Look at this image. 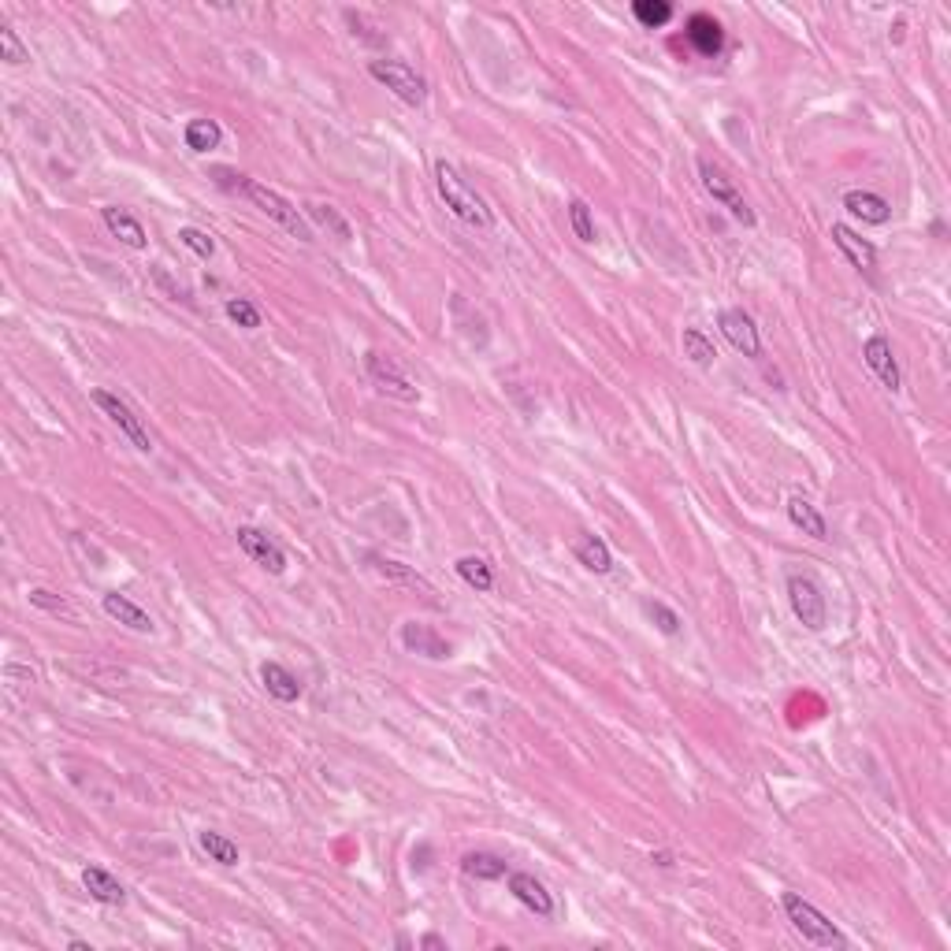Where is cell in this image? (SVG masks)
<instances>
[{
  "label": "cell",
  "instance_id": "1",
  "mask_svg": "<svg viewBox=\"0 0 951 951\" xmlns=\"http://www.w3.org/2000/svg\"><path fill=\"white\" fill-rule=\"evenodd\" d=\"M435 186H439V197H443L446 209L454 212L457 220L472 223V227H480V231H491V227H495V216L487 209V201L457 175L454 164H446V160L435 164Z\"/></svg>",
  "mask_w": 951,
  "mask_h": 951
},
{
  "label": "cell",
  "instance_id": "2",
  "mask_svg": "<svg viewBox=\"0 0 951 951\" xmlns=\"http://www.w3.org/2000/svg\"><path fill=\"white\" fill-rule=\"evenodd\" d=\"M781 903H784V914H788L792 929L807 940V944H814V948H844L847 944V937L836 929L833 918H825V914H821L810 899L799 896V892H784Z\"/></svg>",
  "mask_w": 951,
  "mask_h": 951
},
{
  "label": "cell",
  "instance_id": "3",
  "mask_svg": "<svg viewBox=\"0 0 951 951\" xmlns=\"http://www.w3.org/2000/svg\"><path fill=\"white\" fill-rule=\"evenodd\" d=\"M242 194H246L249 201H253V205H257V209L268 216V220L279 223L287 235H294L298 242H316V231H313V223H309V216H305V212H298V205H290V201L279 194V190L257 183V179H246Z\"/></svg>",
  "mask_w": 951,
  "mask_h": 951
},
{
  "label": "cell",
  "instance_id": "4",
  "mask_svg": "<svg viewBox=\"0 0 951 951\" xmlns=\"http://www.w3.org/2000/svg\"><path fill=\"white\" fill-rule=\"evenodd\" d=\"M368 75H372L379 86H387L405 105L420 108L428 101V82H424V75H417V67H409L405 60H372V64H368Z\"/></svg>",
  "mask_w": 951,
  "mask_h": 951
},
{
  "label": "cell",
  "instance_id": "5",
  "mask_svg": "<svg viewBox=\"0 0 951 951\" xmlns=\"http://www.w3.org/2000/svg\"><path fill=\"white\" fill-rule=\"evenodd\" d=\"M365 372H368V379L376 383L379 394H387V398H394V402H405V405H417L420 402V387L409 376H405L402 365L394 361L391 353L368 350L365 353Z\"/></svg>",
  "mask_w": 951,
  "mask_h": 951
},
{
  "label": "cell",
  "instance_id": "6",
  "mask_svg": "<svg viewBox=\"0 0 951 951\" xmlns=\"http://www.w3.org/2000/svg\"><path fill=\"white\" fill-rule=\"evenodd\" d=\"M788 602H792V613L799 617V625L810 628V632H821L829 625V599L814 576L807 573H792L788 576Z\"/></svg>",
  "mask_w": 951,
  "mask_h": 951
},
{
  "label": "cell",
  "instance_id": "7",
  "mask_svg": "<svg viewBox=\"0 0 951 951\" xmlns=\"http://www.w3.org/2000/svg\"><path fill=\"white\" fill-rule=\"evenodd\" d=\"M699 179H703V190H706V194L714 197L717 205H721V209L729 212L732 220L743 223V227H755V223H758L755 209H751V205L743 201V194H740V190H736V183H732V179H729V175H725V171L717 168L714 160L699 157Z\"/></svg>",
  "mask_w": 951,
  "mask_h": 951
},
{
  "label": "cell",
  "instance_id": "8",
  "mask_svg": "<svg viewBox=\"0 0 951 951\" xmlns=\"http://www.w3.org/2000/svg\"><path fill=\"white\" fill-rule=\"evenodd\" d=\"M90 402L105 413L112 424L119 428V435L123 439H131V446L134 450H142V454H153V439H149V431H145V424H142V417H134V409L119 394H112V391H90Z\"/></svg>",
  "mask_w": 951,
  "mask_h": 951
},
{
  "label": "cell",
  "instance_id": "9",
  "mask_svg": "<svg viewBox=\"0 0 951 951\" xmlns=\"http://www.w3.org/2000/svg\"><path fill=\"white\" fill-rule=\"evenodd\" d=\"M235 535H238V550H242L249 561H257L264 573H272V576L287 573V550L279 547L268 532H261V528H238Z\"/></svg>",
  "mask_w": 951,
  "mask_h": 951
},
{
  "label": "cell",
  "instance_id": "10",
  "mask_svg": "<svg viewBox=\"0 0 951 951\" xmlns=\"http://www.w3.org/2000/svg\"><path fill=\"white\" fill-rule=\"evenodd\" d=\"M717 327L721 335L729 339V346L743 357H762V335H758L755 320L743 313V309H725L717 316Z\"/></svg>",
  "mask_w": 951,
  "mask_h": 951
},
{
  "label": "cell",
  "instance_id": "11",
  "mask_svg": "<svg viewBox=\"0 0 951 951\" xmlns=\"http://www.w3.org/2000/svg\"><path fill=\"white\" fill-rule=\"evenodd\" d=\"M862 361H866V368H870L873 376L881 379L885 391H892V394L899 391L903 376H899L896 353H892V342H888L885 335H870V339L862 342Z\"/></svg>",
  "mask_w": 951,
  "mask_h": 951
},
{
  "label": "cell",
  "instance_id": "12",
  "mask_svg": "<svg viewBox=\"0 0 951 951\" xmlns=\"http://www.w3.org/2000/svg\"><path fill=\"white\" fill-rule=\"evenodd\" d=\"M402 647L409 654H420V658H431V662H446V658H454V647L446 643L435 628L428 625H417V621H409V625H402Z\"/></svg>",
  "mask_w": 951,
  "mask_h": 951
},
{
  "label": "cell",
  "instance_id": "13",
  "mask_svg": "<svg viewBox=\"0 0 951 951\" xmlns=\"http://www.w3.org/2000/svg\"><path fill=\"white\" fill-rule=\"evenodd\" d=\"M684 34H688L691 49L699 56H706V60H714V56H721V49H725V27L717 23L714 15H691L688 27H684Z\"/></svg>",
  "mask_w": 951,
  "mask_h": 951
},
{
  "label": "cell",
  "instance_id": "14",
  "mask_svg": "<svg viewBox=\"0 0 951 951\" xmlns=\"http://www.w3.org/2000/svg\"><path fill=\"white\" fill-rule=\"evenodd\" d=\"M509 892L521 899L524 907L539 918H554V896L547 892V885L532 877V873H509Z\"/></svg>",
  "mask_w": 951,
  "mask_h": 951
},
{
  "label": "cell",
  "instance_id": "15",
  "mask_svg": "<svg viewBox=\"0 0 951 951\" xmlns=\"http://www.w3.org/2000/svg\"><path fill=\"white\" fill-rule=\"evenodd\" d=\"M101 606H105V613L112 617V621H119V625H127L131 632H142V636H149L153 632V617L138 606V602L131 599V595H119V591H108L105 599H101Z\"/></svg>",
  "mask_w": 951,
  "mask_h": 951
},
{
  "label": "cell",
  "instance_id": "16",
  "mask_svg": "<svg viewBox=\"0 0 951 951\" xmlns=\"http://www.w3.org/2000/svg\"><path fill=\"white\" fill-rule=\"evenodd\" d=\"M833 242L840 246V253H844L847 261L855 264L859 272L873 275L877 272V249H873V242H866V238H859L851 227H844V223H833Z\"/></svg>",
  "mask_w": 951,
  "mask_h": 951
},
{
  "label": "cell",
  "instance_id": "17",
  "mask_svg": "<svg viewBox=\"0 0 951 951\" xmlns=\"http://www.w3.org/2000/svg\"><path fill=\"white\" fill-rule=\"evenodd\" d=\"M844 209L855 216V220L870 223V227H881V223L892 220V205H888L881 194H873V190H851V194H844Z\"/></svg>",
  "mask_w": 951,
  "mask_h": 951
},
{
  "label": "cell",
  "instance_id": "18",
  "mask_svg": "<svg viewBox=\"0 0 951 951\" xmlns=\"http://www.w3.org/2000/svg\"><path fill=\"white\" fill-rule=\"evenodd\" d=\"M101 220H105V227L112 231V238H119V242H123L127 249H145V246H149L145 227L134 220L127 209H119V205H105V209H101Z\"/></svg>",
  "mask_w": 951,
  "mask_h": 951
},
{
  "label": "cell",
  "instance_id": "19",
  "mask_svg": "<svg viewBox=\"0 0 951 951\" xmlns=\"http://www.w3.org/2000/svg\"><path fill=\"white\" fill-rule=\"evenodd\" d=\"M82 885H86V892H90L97 903H105V907H123V903H127V888L119 885L105 866H86V870H82Z\"/></svg>",
  "mask_w": 951,
  "mask_h": 951
},
{
  "label": "cell",
  "instance_id": "20",
  "mask_svg": "<svg viewBox=\"0 0 951 951\" xmlns=\"http://www.w3.org/2000/svg\"><path fill=\"white\" fill-rule=\"evenodd\" d=\"M261 684H264V691H268L272 699H279V703H298V699H301V680L290 673L287 665L264 662L261 665Z\"/></svg>",
  "mask_w": 951,
  "mask_h": 951
},
{
  "label": "cell",
  "instance_id": "21",
  "mask_svg": "<svg viewBox=\"0 0 951 951\" xmlns=\"http://www.w3.org/2000/svg\"><path fill=\"white\" fill-rule=\"evenodd\" d=\"M788 521L799 528L803 535H810V539H829V521L821 517V509L814 506V502H807V498H788Z\"/></svg>",
  "mask_w": 951,
  "mask_h": 951
},
{
  "label": "cell",
  "instance_id": "22",
  "mask_svg": "<svg viewBox=\"0 0 951 951\" xmlns=\"http://www.w3.org/2000/svg\"><path fill=\"white\" fill-rule=\"evenodd\" d=\"M573 554H576V561L584 565L587 573L606 576L613 569V554H610V547L602 543L599 535H580V539L573 543Z\"/></svg>",
  "mask_w": 951,
  "mask_h": 951
},
{
  "label": "cell",
  "instance_id": "23",
  "mask_svg": "<svg viewBox=\"0 0 951 951\" xmlns=\"http://www.w3.org/2000/svg\"><path fill=\"white\" fill-rule=\"evenodd\" d=\"M197 847H201L212 862H220V866H238V862H242V851H238L235 840L216 833V829H201V833H197Z\"/></svg>",
  "mask_w": 951,
  "mask_h": 951
},
{
  "label": "cell",
  "instance_id": "24",
  "mask_svg": "<svg viewBox=\"0 0 951 951\" xmlns=\"http://www.w3.org/2000/svg\"><path fill=\"white\" fill-rule=\"evenodd\" d=\"M186 145L194 149V153H212V149H220L223 142V131L216 119H190L183 131Z\"/></svg>",
  "mask_w": 951,
  "mask_h": 951
},
{
  "label": "cell",
  "instance_id": "25",
  "mask_svg": "<svg viewBox=\"0 0 951 951\" xmlns=\"http://www.w3.org/2000/svg\"><path fill=\"white\" fill-rule=\"evenodd\" d=\"M461 870L476 881H498V877H506V859H498L491 851H469L461 859Z\"/></svg>",
  "mask_w": 951,
  "mask_h": 951
},
{
  "label": "cell",
  "instance_id": "26",
  "mask_svg": "<svg viewBox=\"0 0 951 951\" xmlns=\"http://www.w3.org/2000/svg\"><path fill=\"white\" fill-rule=\"evenodd\" d=\"M680 346H684V357H691L699 368H714L717 361V350L714 342L706 339L699 327H684V335H680Z\"/></svg>",
  "mask_w": 951,
  "mask_h": 951
},
{
  "label": "cell",
  "instance_id": "27",
  "mask_svg": "<svg viewBox=\"0 0 951 951\" xmlns=\"http://www.w3.org/2000/svg\"><path fill=\"white\" fill-rule=\"evenodd\" d=\"M368 561H372V569H376L379 576H387V580H398V584H409V587H420V591H431L428 580H424L420 573H413L409 565H402V561L379 558V554H368Z\"/></svg>",
  "mask_w": 951,
  "mask_h": 951
},
{
  "label": "cell",
  "instance_id": "28",
  "mask_svg": "<svg viewBox=\"0 0 951 951\" xmlns=\"http://www.w3.org/2000/svg\"><path fill=\"white\" fill-rule=\"evenodd\" d=\"M454 569H457V576H461V580H465L472 591H480V595L495 587V573H491V565H487L483 558H472V554H469V558H457Z\"/></svg>",
  "mask_w": 951,
  "mask_h": 951
},
{
  "label": "cell",
  "instance_id": "29",
  "mask_svg": "<svg viewBox=\"0 0 951 951\" xmlns=\"http://www.w3.org/2000/svg\"><path fill=\"white\" fill-rule=\"evenodd\" d=\"M632 15H636L639 27L658 30L673 19V4H669V0H636V4H632Z\"/></svg>",
  "mask_w": 951,
  "mask_h": 951
},
{
  "label": "cell",
  "instance_id": "30",
  "mask_svg": "<svg viewBox=\"0 0 951 951\" xmlns=\"http://www.w3.org/2000/svg\"><path fill=\"white\" fill-rule=\"evenodd\" d=\"M309 220L320 223V227H327V231L339 238V242H350V238H353L350 220H346V216H342L335 205H309Z\"/></svg>",
  "mask_w": 951,
  "mask_h": 951
},
{
  "label": "cell",
  "instance_id": "31",
  "mask_svg": "<svg viewBox=\"0 0 951 951\" xmlns=\"http://www.w3.org/2000/svg\"><path fill=\"white\" fill-rule=\"evenodd\" d=\"M569 227H573V235L580 238V242H595V216H591V205H587L584 197H573L569 201Z\"/></svg>",
  "mask_w": 951,
  "mask_h": 951
},
{
  "label": "cell",
  "instance_id": "32",
  "mask_svg": "<svg viewBox=\"0 0 951 951\" xmlns=\"http://www.w3.org/2000/svg\"><path fill=\"white\" fill-rule=\"evenodd\" d=\"M223 309H227V320H231V324H238L242 331H257V327H261V320H264L261 309H257V305H253L249 298H227V305H223Z\"/></svg>",
  "mask_w": 951,
  "mask_h": 951
},
{
  "label": "cell",
  "instance_id": "33",
  "mask_svg": "<svg viewBox=\"0 0 951 951\" xmlns=\"http://www.w3.org/2000/svg\"><path fill=\"white\" fill-rule=\"evenodd\" d=\"M643 613L651 617L654 628H658L662 636H680V625H684V621H680V613H677V610H669L665 602L647 599V602H643Z\"/></svg>",
  "mask_w": 951,
  "mask_h": 951
},
{
  "label": "cell",
  "instance_id": "34",
  "mask_svg": "<svg viewBox=\"0 0 951 951\" xmlns=\"http://www.w3.org/2000/svg\"><path fill=\"white\" fill-rule=\"evenodd\" d=\"M0 60H8L12 67L27 64L30 60V49L19 41V34H15L12 27H0Z\"/></svg>",
  "mask_w": 951,
  "mask_h": 951
},
{
  "label": "cell",
  "instance_id": "35",
  "mask_svg": "<svg viewBox=\"0 0 951 951\" xmlns=\"http://www.w3.org/2000/svg\"><path fill=\"white\" fill-rule=\"evenodd\" d=\"M179 242H183L186 249H194L201 261H209V257H216V242H212L201 227H179Z\"/></svg>",
  "mask_w": 951,
  "mask_h": 951
},
{
  "label": "cell",
  "instance_id": "36",
  "mask_svg": "<svg viewBox=\"0 0 951 951\" xmlns=\"http://www.w3.org/2000/svg\"><path fill=\"white\" fill-rule=\"evenodd\" d=\"M30 602L49 613H71V606H67L64 599H56L53 591H45V587H34V591H30Z\"/></svg>",
  "mask_w": 951,
  "mask_h": 951
},
{
  "label": "cell",
  "instance_id": "37",
  "mask_svg": "<svg viewBox=\"0 0 951 951\" xmlns=\"http://www.w3.org/2000/svg\"><path fill=\"white\" fill-rule=\"evenodd\" d=\"M153 275H157V283H160V287H164V290H168L171 298H183V301H190V290L179 287V283H171L168 272H164V268H153Z\"/></svg>",
  "mask_w": 951,
  "mask_h": 951
},
{
  "label": "cell",
  "instance_id": "38",
  "mask_svg": "<svg viewBox=\"0 0 951 951\" xmlns=\"http://www.w3.org/2000/svg\"><path fill=\"white\" fill-rule=\"evenodd\" d=\"M420 948H446V940H443V937H435V933H428V937L420 940Z\"/></svg>",
  "mask_w": 951,
  "mask_h": 951
},
{
  "label": "cell",
  "instance_id": "39",
  "mask_svg": "<svg viewBox=\"0 0 951 951\" xmlns=\"http://www.w3.org/2000/svg\"><path fill=\"white\" fill-rule=\"evenodd\" d=\"M71 951H93V948L86 944V940H71Z\"/></svg>",
  "mask_w": 951,
  "mask_h": 951
}]
</instances>
